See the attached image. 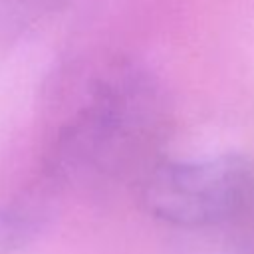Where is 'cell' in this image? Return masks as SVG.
I'll return each mask as SVG.
<instances>
[{
	"label": "cell",
	"mask_w": 254,
	"mask_h": 254,
	"mask_svg": "<svg viewBox=\"0 0 254 254\" xmlns=\"http://www.w3.org/2000/svg\"><path fill=\"white\" fill-rule=\"evenodd\" d=\"M143 202L175 226L220 224L254 202V163L234 153L161 163L143 183Z\"/></svg>",
	"instance_id": "1"
},
{
	"label": "cell",
	"mask_w": 254,
	"mask_h": 254,
	"mask_svg": "<svg viewBox=\"0 0 254 254\" xmlns=\"http://www.w3.org/2000/svg\"><path fill=\"white\" fill-rule=\"evenodd\" d=\"M157 119L155 87L139 73L107 77L75 115L65 137V153L79 161H105L129 149Z\"/></svg>",
	"instance_id": "2"
}]
</instances>
